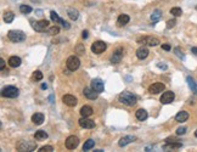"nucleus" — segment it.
Masks as SVG:
<instances>
[{
  "instance_id": "nucleus-1",
  "label": "nucleus",
  "mask_w": 197,
  "mask_h": 152,
  "mask_svg": "<svg viewBox=\"0 0 197 152\" xmlns=\"http://www.w3.org/2000/svg\"><path fill=\"white\" fill-rule=\"evenodd\" d=\"M118 100H119V102H122V103L126 105V106H134V105L136 103V101H137L136 96H135L134 94L129 92V91L122 92V94L118 96Z\"/></svg>"
},
{
  "instance_id": "nucleus-2",
  "label": "nucleus",
  "mask_w": 197,
  "mask_h": 152,
  "mask_svg": "<svg viewBox=\"0 0 197 152\" xmlns=\"http://www.w3.org/2000/svg\"><path fill=\"white\" fill-rule=\"evenodd\" d=\"M7 38L12 41V43H21L26 40V34L22 30H9L7 33Z\"/></svg>"
},
{
  "instance_id": "nucleus-3",
  "label": "nucleus",
  "mask_w": 197,
  "mask_h": 152,
  "mask_svg": "<svg viewBox=\"0 0 197 152\" xmlns=\"http://www.w3.org/2000/svg\"><path fill=\"white\" fill-rule=\"evenodd\" d=\"M20 94V90L16 88V87H12V85H9L6 88L2 89V96L4 97H9V99H15Z\"/></svg>"
},
{
  "instance_id": "nucleus-4",
  "label": "nucleus",
  "mask_w": 197,
  "mask_h": 152,
  "mask_svg": "<svg viewBox=\"0 0 197 152\" xmlns=\"http://www.w3.org/2000/svg\"><path fill=\"white\" fill-rule=\"evenodd\" d=\"M66 66L69 71H77L80 66V60L77 56H69L66 61Z\"/></svg>"
},
{
  "instance_id": "nucleus-5",
  "label": "nucleus",
  "mask_w": 197,
  "mask_h": 152,
  "mask_svg": "<svg viewBox=\"0 0 197 152\" xmlns=\"http://www.w3.org/2000/svg\"><path fill=\"white\" fill-rule=\"evenodd\" d=\"M106 49H107V44L105 41H101V40H98V41L93 43V45H91V51L94 54H96V55L102 54Z\"/></svg>"
},
{
  "instance_id": "nucleus-6",
  "label": "nucleus",
  "mask_w": 197,
  "mask_h": 152,
  "mask_svg": "<svg viewBox=\"0 0 197 152\" xmlns=\"http://www.w3.org/2000/svg\"><path fill=\"white\" fill-rule=\"evenodd\" d=\"M78 145H79V139H78V136H75V135H69V136L66 139V147H67L68 150H74V149L78 147Z\"/></svg>"
},
{
  "instance_id": "nucleus-7",
  "label": "nucleus",
  "mask_w": 197,
  "mask_h": 152,
  "mask_svg": "<svg viewBox=\"0 0 197 152\" xmlns=\"http://www.w3.org/2000/svg\"><path fill=\"white\" fill-rule=\"evenodd\" d=\"M32 27L35 32H45V29L49 27V21L48 20H40V21H37L34 22L32 21Z\"/></svg>"
},
{
  "instance_id": "nucleus-8",
  "label": "nucleus",
  "mask_w": 197,
  "mask_h": 152,
  "mask_svg": "<svg viewBox=\"0 0 197 152\" xmlns=\"http://www.w3.org/2000/svg\"><path fill=\"white\" fill-rule=\"evenodd\" d=\"M137 43H142V44H146L149 46H156V45L160 44V40L155 37H142V38L137 39Z\"/></svg>"
},
{
  "instance_id": "nucleus-9",
  "label": "nucleus",
  "mask_w": 197,
  "mask_h": 152,
  "mask_svg": "<svg viewBox=\"0 0 197 152\" xmlns=\"http://www.w3.org/2000/svg\"><path fill=\"white\" fill-rule=\"evenodd\" d=\"M20 151H29L32 152L37 149V144L35 142H32V141H22L18 147H17Z\"/></svg>"
},
{
  "instance_id": "nucleus-10",
  "label": "nucleus",
  "mask_w": 197,
  "mask_h": 152,
  "mask_svg": "<svg viewBox=\"0 0 197 152\" xmlns=\"http://www.w3.org/2000/svg\"><path fill=\"white\" fill-rule=\"evenodd\" d=\"M164 89H165V85H164L163 83H161V82H156V83H153V84H151V85H150V88H149V92H150V94L156 95V94L162 92Z\"/></svg>"
},
{
  "instance_id": "nucleus-11",
  "label": "nucleus",
  "mask_w": 197,
  "mask_h": 152,
  "mask_svg": "<svg viewBox=\"0 0 197 152\" xmlns=\"http://www.w3.org/2000/svg\"><path fill=\"white\" fill-rule=\"evenodd\" d=\"M50 17H51V20H52L55 23H60V25H62V27H64V28L69 29V27H71V26H69V23H68V22H66L65 20H62V18H61V17H60L55 11H51V12H50Z\"/></svg>"
},
{
  "instance_id": "nucleus-12",
  "label": "nucleus",
  "mask_w": 197,
  "mask_h": 152,
  "mask_svg": "<svg viewBox=\"0 0 197 152\" xmlns=\"http://www.w3.org/2000/svg\"><path fill=\"white\" fill-rule=\"evenodd\" d=\"M174 99H175V94H174L173 91H165V92L162 94L160 101H161L163 105H168V103H172V102L174 101Z\"/></svg>"
},
{
  "instance_id": "nucleus-13",
  "label": "nucleus",
  "mask_w": 197,
  "mask_h": 152,
  "mask_svg": "<svg viewBox=\"0 0 197 152\" xmlns=\"http://www.w3.org/2000/svg\"><path fill=\"white\" fill-rule=\"evenodd\" d=\"M62 101H64L65 105L69 106V107H74V106L78 103L77 97H74L73 95H69V94H67V95H65V96L62 97Z\"/></svg>"
},
{
  "instance_id": "nucleus-14",
  "label": "nucleus",
  "mask_w": 197,
  "mask_h": 152,
  "mask_svg": "<svg viewBox=\"0 0 197 152\" xmlns=\"http://www.w3.org/2000/svg\"><path fill=\"white\" fill-rule=\"evenodd\" d=\"M79 125H80L82 128H84V129H91V128L95 127V122L89 119L88 117H82V118L79 119Z\"/></svg>"
},
{
  "instance_id": "nucleus-15",
  "label": "nucleus",
  "mask_w": 197,
  "mask_h": 152,
  "mask_svg": "<svg viewBox=\"0 0 197 152\" xmlns=\"http://www.w3.org/2000/svg\"><path fill=\"white\" fill-rule=\"evenodd\" d=\"M91 88L95 91H98V92H102L103 89H105V84H103V82L101 79L95 78V79L91 80Z\"/></svg>"
},
{
  "instance_id": "nucleus-16",
  "label": "nucleus",
  "mask_w": 197,
  "mask_h": 152,
  "mask_svg": "<svg viewBox=\"0 0 197 152\" xmlns=\"http://www.w3.org/2000/svg\"><path fill=\"white\" fill-rule=\"evenodd\" d=\"M122 57H123V49L118 48V49L113 53V55L111 56V63H114V64L119 63L121 60H122Z\"/></svg>"
},
{
  "instance_id": "nucleus-17",
  "label": "nucleus",
  "mask_w": 197,
  "mask_h": 152,
  "mask_svg": "<svg viewBox=\"0 0 197 152\" xmlns=\"http://www.w3.org/2000/svg\"><path fill=\"white\" fill-rule=\"evenodd\" d=\"M83 94H84V96H85L87 99H89V100H96L98 96V92L94 90L93 88H84Z\"/></svg>"
},
{
  "instance_id": "nucleus-18",
  "label": "nucleus",
  "mask_w": 197,
  "mask_h": 152,
  "mask_svg": "<svg viewBox=\"0 0 197 152\" xmlns=\"http://www.w3.org/2000/svg\"><path fill=\"white\" fill-rule=\"evenodd\" d=\"M150 51L147 49V46H140L137 50H136V57L139 60H145L147 56H149Z\"/></svg>"
},
{
  "instance_id": "nucleus-19",
  "label": "nucleus",
  "mask_w": 197,
  "mask_h": 152,
  "mask_svg": "<svg viewBox=\"0 0 197 152\" xmlns=\"http://www.w3.org/2000/svg\"><path fill=\"white\" fill-rule=\"evenodd\" d=\"M183 146V144L181 142H179L178 140L176 141H167L165 142V145H163V150H178V149H180Z\"/></svg>"
},
{
  "instance_id": "nucleus-20",
  "label": "nucleus",
  "mask_w": 197,
  "mask_h": 152,
  "mask_svg": "<svg viewBox=\"0 0 197 152\" xmlns=\"http://www.w3.org/2000/svg\"><path fill=\"white\" fill-rule=\"evenodd\" d=\"M134 140H135V136H133V135H127V136H123V138L119 140L118 145H119L121 147H124V146L129 145L130 142H133Z\"/></svg>"
},
{
  "instance_id": "nucleus-21",
  "label": "nucleus",
  "mask_w": 197,
  "mask_h": 152,
  "mask_svg": "<svg viewBox=\"0 0 197 152\" xmlns=\"http://www.w3.org/2000/svg\"><path fill=\"white\" fill-rule=\"evenodd\" d=\"M129 21H130V17L128 15H126V14H122V15H119V17L117 20V26H119V27L126 26Z\"/></svg>"
},
{
  "instance_id": "nucleus-22",
  "label": "nucleus",
  "mask_w": 197,
  "mask_h": 152,
  "mask_svg": "<svg viewBox=\"0 0 197 152\" xmlns=\"http://www.w3.org/2000/svg\"><path fill=\"white\" fill-rule=\"evenodd\" d=\"M7 63H9V66L12 67V68L20 67V64H21V59H20L18 56H11V57L9 59V61H7Z\"/></svg>"
},
{
  "instance_id": "nucleus-23",
  "label": "nucleus",
  "mask_w": 197,
  "mask_h": 152,
  "mask_svg": "<svg viewBox=\"0 0 197 152\" xmlns=\"http://www.w3.org/2000/svg\"><path fill=\"white\" fill-rule=\"evenodd\" d=\"M189 119V113L186 111H180L176 116H175V121L179 122V123H183V122H186Z\"/></svg>"
},
{
  "instance_id": "nucleus-24",
  "label": "nucleus",
  "mask_w": 197,
  "mask_h": 152,
  "mask_svg": "<svg viewBox=\"0 0 197 152\" xmlns=\"http://www.w3.org/2000/svg\"><path fill=\"white\" fill-rule=\"evenodd\" d=\"M32 122L35 125H40L44 122V115L43 113H34L32 116Z\"/></svg>"
},
{
  "instance_id": "nucleus-25",
  "label": "nucleus",
  "mask_w": 197,
  "mask_h": 152,
  "mask_svg": "<svg viewBox=\"0 0 197 152\" xmlns=\"http://www.w3.org/2000/svg\"><path fill=\"white\" fill-rule=\"evenodd\" d=\"M186 82H187V84H189V87H190L191 91H192L194 94H197V83H196V80H195L192 77H187V78H186Z\"/></svg>"
},
{
  "instance_id": "nucleus-26",
  "label": "nucleus",
  "mask_w": 197,
  "mask_h": 152,
  "mask_svg": "<svg viewBox=\"0 0 197 152\" xmlns=\"http://www.w3.org/2000/svg\"><path fill=\"white\" fill-rule=\"evenodd\" d=\"M80 115L82 117H90L93 115V108L90 106H83L80 108Z\"/></svg>"
},
{
  "instance_id": "nucleus-27",
  "label": "nucleus",
  "mask_w": 197,
  "mask_h": 152,
  "mask_svg": "<svg viewBox=\"0 0 197 152\" xmlns=\"http://www.w3.org/2000/svg\"><path fill=\"white\" fill-rule=\"evenodd\" d=\"M67 14H68L69 18H71V20H73V21L78 20V17H79V12H78V10H75V9H73V7H69V9L67 10Z\"/></svg>"
},
{
  "instance_id": "nucleus-28",
  "label": "nucleus",
  "mask_w": 197,
  "mask_h": 152,
  "mask_svg": "<svg viewBox=\"0 0 197 152\" xmlns=\"http://www.w3.org/2000/svg\"><path fill=\"white\" fill-rule=\"evenodd\" d=\"M135 117H136L139 121H145V119L147 118V112H146L145 110L140 108V110H137V111L135 112Z\"/></svg>"
},
{
  "instance_id": "nucleus-29",
  "label": "nucleus",
  "mask_w": 197,
  "mask_h": 152,
  "mask_svg": "<svg viewBox=\"0 0 197 152\" xmlns=\"http://www.w3.org/2000/svg\"><path fill=\"white\" fill-rule=\"evenodd\" d=\"M34 138H35V140H45V139H48V133L45 130H38V131H35Z\"/></svg>"
},
{
  "instance_id": "nucleus-30",
  "label": "nucleus",
  "mask_w": 197,
  "mask_h": 152,
  "mask_svg": "<svg viewBox=\"0 0 197 152\" xmlns=\"http://www.w3.org/2000/svg\"><path fill=\"white\" fill-rule=\"evenodd\" d=\"M94 145H95V141L93 139H88L83 145V151H89V150L94 149Z\"/></svg>"
},
{
  "instance_id": "nucleus-31",
  "label": "nucleus",
  "mask_w": 197,
  "mask_h": 152,
  "mask_svg": "<svg viewBox=\"0 0 197 152\" xmlns=\"http://www.w3.org/2000/svg\"><path fill=\"white\" fill-rule=\"evenodd\" d=\"M161 17H162V11H161L160 9H156V10L152 12V15H151V21H152V22H157Z\"/></svg>"
},
{
  "instance_id": "nucleus-32",
  "label": "nucleus",
  "mask_w": 197,
  "mask_h": 152,
  "mask_svg": "<svg viewBox=\"0 0 197 152\" xmlns=\"http://www.w3.org/2000/svg\"><path fill=\"white\" fill-rule=\"evenodd\" d=\"M14 18H15V14H14V12L7 11V12L4 14V21H5L6 23H11V22L14 21Z\"/></svg>"
},
{
  "instance_id": "nucleus-33",
  "label": "nucleus",
  "mask_w": 197,
  "mask_h": 152,
  "mask_svg": "<svg viewBox=\"0 0 197 152\" xmlns=\"http://www.w3.org/2000/svg\"><path fill=\"white\" fill-rule=\"evenodd\" d=\"M20 11L22 12V14H31L32 12V7L29 6V5H21L20 6Z\"/></svg>"
},
{
  "instance_id": "nucleus-34",
  "label": "nucleus",
  "mask_w": 197,
  "mask_h": 152,
  "mask_svg": "<svg viewBox=\"0 0 197 152\" xmlns=\"http://www.w3.org/2000/svg\"><path fill=\"white\" fill-rule=\"evenodd\" d=\"M170 14L174 15L175 17H179V16L183 15V10H181L180 7H173V9L170 10Z\"/></svg>"
},
{
  "instance_id": "nucleus-35",
  "label": "nucleus",
  "mask_w": 197,
  "mask_h": 152,
  "mask_svg": "<svg viewBox=\"0 0 197 152\" xmlns=\"http://www.w3.org/2000/svg\"><path fill=\"white\" fill-rule=\"evenodd\" d=\"M59 33H60V28L57 26H52V27H50L48 29V34H50V35H56Z\"/></svg>"
},
{
  "instance_id": "nucleus-36",
  "label": "nucleus",
  "mask_w": 197,
  "mask_h": 152,
  "mask_svg": "<svg viewBox=\"0 0 197 152\" xmlns=\"http://www.w3.org/2000/svg\"><path fill=\"white\" fill-rule=\"evenodd\" d=\"M33 79H34V80H41V79H43V73H41L40 71H35V72L33 73Z\"/></svg>"
},
{
  "instance_id": "nucleus-37",
  "label": "nucleus",
  "mask_w": 197,
  "mask_h": 152,
  "mask_svg": "<svg viewBox=\"0 0 197 152\" xmlns=\"http://www.w3.org/2000/svg\"><path fill=\"white\" fill-rule=\"evenodd\" d=\"M45 151H46V152L54 151V147L48 145V146H43V147H40V149H39V152H45Z\"/></svg>"
},
{
  "instance_id": "nucleus-38",
  "label": "nucleus",
  "mask_w": 197,
  "mask_h": 152,
  "mask_svg": "<svg viewBox=\"0 0 197 152\" xmlns=\"http://www.w3.org/2000/svg\"><path fill=\"white\" fill-rule=\"evenodd\" d=\"M186 133V128L185 127H180L176 129V135H184Z\"/></svg>"
},
{
  "instance_id": "nucleus-39",
  "label": "nucleus",
  "mask_w": 197,
  "mask_h": 152,
  "mask_svg": "<svg viewBox=\"0 0 197 152\" xmlns=\"http://www.w3.org/2000/svg\"><path fill=\"white\" fill-rule=\"evenodd\" d=\"M175 25H176V21H175V20H169V21L167 22V28H173Z\"/></svg>"
},
{
  "instance_id": "nucleus-40",
  "label": "nucleus",
  "mask_w": 197,
  "mask_h": 152,
  "mask_svg": "<svg viewBox=\"0 0 197 152\" xmlns=\"http://www.w3.org/2000/svg\"><path fill=\"white\" fill-rule=\"evenodd\" d=\"M174 53L176 54V56H178V57H180V59H184V55H183V53L180 51V49H179V48H175V49H174Z\"/></svg>"
},
{
  "instance_id": "nucleus-41",
  "label": "nucleus",
  "mask_w": 197,
  "mask_h": 152,
  "mask_svg": "<svg viewBox=\"0 0 197 152\" xmlns=\"http://www.w3.org/2000/svg\"><path fill=\"white\" fill-rule=\"evenodd\" d=\"M75 50H77L78 54H84V53H85V49H84V46H82V45H78Z\"/></svg>"
},
{
  "instance_id": "nucleus-42",
  "label": "nucleus",
  "mask_w": 197,
  "mask_h": 152,
  "mask_svg": "<svg viewBox=\"0 0 197 152\" xmlns=\"http://www.w3.org/2000/svg\"><path fill=\"white\" fill-rule=\"evenodd\" d=\"M162 49L165 50V51H169L170 50V45L169 44H162Z\"/></svg>"
},
{
  "instance_id": "nucleus-43",
  "label": "nucleus",
  "mask_w": 197,
  "mask_h": 152,
  "mask_svg": "<svg viewBox=\"0 0 197 152\" xmlns=\"http://www.w3.org/2000/svg\"><path fill=\"white\" fill-rule=\"evenodd\" d=\"M0 69H1V71L5 69V61L2 60V59H0Z\"/></svg>"
},
{
  "instance_id": "nucleus-44",
  "label": "nucleus",
  "mask_w": 197,
  "mask_h": 152,
  "mask_svg": "<svg viewBox=\"0 0 197 152\" xmlns=\"http://www.w3.org/2000/svg\"><path fill=\"white\" fill-rule=\"evenodd\" d=\"M82 37H83L84 39H87V38L89 37V32H88V30H83V33H82Z\"/></svg>"
},
{
  "instance_id": "nucleus-45",
  "label": "nucleus",
  "mask_w": 197,
  "mask_h": 152,
  "mask_svg": "<svg viewBox=\"0 0 197 152\" xmlns=\"http://www.w3.org/2000/svg\"><path fill=\"white\" fill-rule=\"evenodd\" d=\"M157 66H158L160 68H163V69H165V68H167V66H165V64H161V63H158Z\"/></svg>"
},
{
  "instance_id": "nucleus-46",
  "label": "nucleus",
  "mask_w": 197,
  "mask_h": 152,
  "mask_svg": "<svg viewBox=\"0 0 197 152\" xmlns=\"http://www.w3.org/2000/svg\"><path fill=\"white\" fill-rule=\"evenodd\" d=\"M191 51H192L195 55H197V48H192V49H191Z\"/></svg>"
},
{
  "instance_id": "nucleus-47",
  "label": "nucleus",
  "mask_w": 197,
  "mask_h": 152,
  "mask_svg": "<svg viewBox=\"0 0 197 152\" xmlns=\"http://www.w3.org/2000/svg\"><path fill=\"white\" fill-rule=\"evenodd\" d=\"M41 89H48V84H41Z\"/></svg>"
},
{
  "instance_id": "nucleus-48",
  "label": "nucleus",
  "mask_w": 197,
  "mask_h": 152,
  "mask_svg": "<svg viewBox=\"0 0 197 152\" xmlns=\"http://www.w3.org/2000/svg\"><path fill=\"white\" fill-rule=\"evenodd\" d=\"M195 136H196V138H197V130H196V131H195Z\"/></svg>"
},
{
  "instance_id": "nucleus-49",
  "label": "nucleus",
  "mask_w": 197,
  "mask_h": 152,
  "mask_svg": "<svg viewBox=\"0 0 197 152\" xmlns=\"http://www.w3.org/2000/svg\"><path fill=\"white\" fill-rule=\"evenodd\" d=\"M196 10H197V6H196Z\"/></svg>"
}]
</instances>
